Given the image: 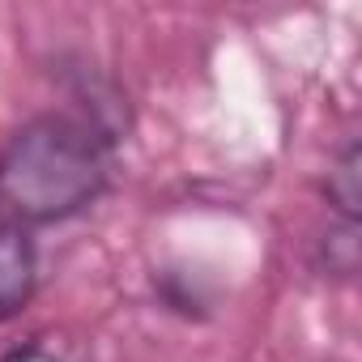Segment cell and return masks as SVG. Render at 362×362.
Returning <instances> with one entry per match:
<instances>
[{
	"instance_id": "5b68a950",
	"label": "cell",
	"mask_w": 362,
	"mask_h": 362,
	"mask_svg": "<svg viewBox=\"0 0 362 362\" xmlns=\"http://www.w3.org/2000/svg\"><path fill=\"white\" fill-rule=\"evenodd\" d=\"M0 362H69V358L56 354V349H47V345H39V341H26V345L5 349V354H0Z\"/></svg>"
},
{
	"instance_id": "277c9868",
	"label": "cell",
	"mask_w": 362,
	"mask_h": 362,
	"mask_svg": "<svg viewBox=\"0 0 362 362\" xmlns=\"http://www.w3.org/2000/svg\"><path fill=\"white\" fill-rule=\"evenodd\" d=\"M324 277H354L358 273V226H337L332 235L320 239V256H315Z\"/></svg>"
},
{
	"instance_id": "3957f363",
	"label": "cell",
	"mask_w": 362,
	"mask_h": 362,
	"mask_svg": "<svg viewBox=\"0 0 362 362\" xmlns=\"http://www.w3.org/2000/svg\"><path fill=\"white\" fill-rule=\"evenodd\" d=\"M324 197L345 226H358V218H362V149H358V141H345V149L337 153V162L324 179Z\"/></svg>"
},
{
	"instance_id": "7a4b0ae2",
	"label": "cell",
	"mask_w": 362,
	"mask_h": 362,
	"mask_svg": "<svg viewBox=\"0 0 362 362\" xmlns=\"http://www.w3.org/2000/svg\"><path fill=\"white\" fill-rule=\"evenodd\" d=\"M39 290V247L30 230L0 226V324L18 320Z\"/></svg>"
},
{
	"instance_id": "6da1fadb",
	"label": "cell",
	"mask_w": 362,
	"mask_h": 362,
	"mask_svg": "<svg viewBox=\"0 0 362 362\" xmlns=\"http://www.w3.org/2000/svg\"><path fill=\"white\" fill-rule=\"evenodd\" d=\"M115 136L81 111H43L0 145V226H60L111 188Z\"/></svg>"
}]
</instances>
